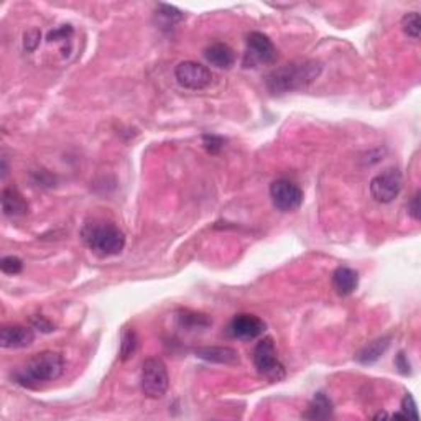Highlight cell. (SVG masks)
I'll list each match as a JSON object with an SVG mask.
<instances>
[{
	"label": "cell",
	"mask_w": 421,
	"mask_h": 421,
	"mask_svg": "<svg viewBox=\"0 0 421 421\" xmlns=\"http://www.w3.org/2000/svg\"><path fill=\"white\" fill-rule=\"evenodd\" d=\"M323 64L316 59L292 61L267 74V89L275 96L304 89L319 78Z\"/></svg>",
	"instance_id": "6da1fadb"
},
{
	"label": "cell",
	"mask_w": 421,
	"mask_h": 421,
	"mask_svg": "<svg viewBox=\"0 0 421 421\" xmlns=\"http://www.w3.org/2000/svg\"><path fill=\"white\" fill-rule=\"evenodd\" d=\"M64 372V359L61 354L43 351L30 357L23 367L15 372V380L23 387H35L38 383L53 382Z\"/></svg>",
	"instance_id": "7a4b0ae2"
},
{
	"label": "cell",
	"mask_w": 421,
	"mask_h": 421,
	"mask_svg": "<svg viewBox=\"0 0 421 421\" xmlns=\"http://www.w3.org/2000/svg\"><path fill=\"white\" fill-rule=\"evenodd\" d=\"M86 247L98 257L119 255L125 247V236L113 222H88L81 231Z\"/></svg>",
	"instance_id": "3957f363"
},
{
	"label": "cell",
	"mask_w": 421,
	"mask_h": 421,
	"mask_svg": "<svg viewBox=\"0 0 421 421\" xmlns=\"http://www.w3.org/2000/svg\"><path fill=\"white\" fill-rule=\"evenodd\" d=\"M170 377L165 362L158 357H149L142 364L140 388L149 398H161L168 392Z\"/></svg>",
	"instance_id": "277c9868"
},
{
	"label": "cell",
	"mask_w": 421,
	"mask_h": 421,
	"mask_svg": "<svg viewBox=\"0 0 421 421\" xmlns=\"http://www.w3.org/2000/svg\"><path fill=\"white\" fill-rule=\"evenodd\" d=\"M253 365L257 372L270 382H280L287 375L285 365L277 357V347L272 338H263L253 349Z\"/></svg>",
	"instance_id": "5b68a950"
},
{
	"label": "cell",
	"mask_w": 421,
	"mask_h": 421,
	"mask_svg": "<svg viewBox=\"0 0 421 421\" xmlns=\"http://www.w3.org/2000/svg\"><path fill=\"white\" fill-rule=\"evenodd\" d=\"M277 61V48L267 35L252 32L247 37V50L243 57L246 68H255L257 64H272Z\"/></svg>",
	"instance_id": "8992f818"
},
{
	"label": "cell",
	"mask_w": 421,
	"mask_h": 421,
	"mask_svg": "<svg viewBox=\"0 0 421 421\" xmlns=\"http://www.w3.org/2000/svg\"><path fill=\"white\" fill-rule=\"evenodd\" d=\"M270 197L273 206L282 212H292L300 209L303 204L301 188L287 178L275 180L270 186Z\"/></svg>",
	"instance_id": "52a82bcc"
},
{
	"label": "cell",
	"mask_w": 421,
	"mask_h": 421,
	"mask_svg": "<svg viewBox=\"0 0 421 421\" xmlns=\"http://www.w3.org/2000/svg\"><path fill=\"white\" fill-rule=\"evenodd\" d=\"M402 186V173L397 168H388L370 181V195L380 204H388L400 195Z\"/></svg>",
	"instance_id": "ba28073f"
},
{
	"label": "cell",
	"mask_w": 421,
	"mask_h": 421,
	"mask_svg": "<svg viewBox=\"0 0 421 421\" xmlns=\"http://www.w3.org/2000/svg\"><path fill=\"white\" fill-rule=\"evenodd\" d=\"M175 78L185 89L201 91L211 84L212 74L207 66L196 61H181L175 68Z\"/></svg>",
	"instance_id": "9c48e42d"
},
{
	"label": "cell",
	"mask_w": 421,
	"mask_h": 421,
	"mask_svg": "<svg viewBox=\"0 0 421 421\" xmlns=\"http://www.w3.org/2000/svg\"><path fill=\"white\" fill-rule=\"evenodd\" d=\"M267 324L262 321L260 318L255 316V314H236L234 318L231 319V323L227 324V336L234 339H243V341H248V339H257L260 338L263 333H265Z\"/></svg>",
	"instance_id": "30bf717a"
},
{
	"label": "cell",
	"mask_w": 421,
	"mask_h": 421,
	"mask_svg": "<svg viewBox=\"0 0 421 421\" xmlns=\"http://www.w3.org/2000/svg\"><path fill=\"white\" fill-rule=\"evenodd\" d=\"M33 341V329L22 324H10L0 331V346L4 349H23L32 346Z\"/></svg>",
	"instance_id": "8fae6325"
},
{
	"label": "cell",
	"mask_w": 421,
	"mask_h": 421,
	"mask_svg": "<svg viewBox=\"0 0 421 421\" xmlns=\"http://www.w3.org/2000/svg\"><path fill=\"white\" fill-rule=\"evenodd\" d=\"M196 357L202 359L206 362L212 364H222V365H239L241 357L239 352L236 349L227 347V346H206V347H197Z\"/></svg>",
	"instance_id": "7c38bea8"
},
{
	"label": "cell",
	"mask_w": 421,
	"mask_h": 421,
	"mask_svg": "<svg viewBox=\"0 0 421 421\" xmlns=\"http://www.w3.org/2000/svg\"><path fill=\"white\" fill-rule=\"evenodd\" d=\"M2 211L7 217H22L28 214V202L17 188L10 186L2 191Z\"/></svg>",
	"instance_id": "4fadbf2b"
},
{
	"label": "cell",
	"mask_w": 421,
	"mask_h": 421,
	"mask_svg": "<svg viewBox=\"0 0 421 421\" xmlns=\"http://www.w3.org/2000/svg\"><path fill=\"white\" fill-rule=\"evenodd\" d=\"M204 58L209 64L216 66L219 69H231L236 61L234 50L226 43H212L204 50Z\"/></svg>",
	"instance_id": "5bb4252c"
},
{
	"label": "cell",
	"mask_w": 421,
	"mask_h": 421,
	"mask_svg": "<svg viewBox=\"0 0 421 421\" xmlns=\"http://www.w3.org/2000/svg\"><path fill=\"white\" fill-rule=\"evenodd\" d=\"M333 287L338 292V295L349 296L357 290L359 275L356 270L349 267H339L333 273Z\"/></svg>",
	"instance_id": "9a60e30c"
},
{
	"label": "cell",
	"mask_w": 421,
	"mask_h": 421,
	"mask_svg": "<svg viewBox=\"0 0 421 421\" xmlns=\"http://www.w3.org/2000/svg\"><path fill=\"white\" fill-rule=\"evenodd\" d=\"M390 342H392V336H382L377 338L375 341L369 342L367 346L362 347L361 351L357 352L356 361L362 365H370L375 364L380 357L387 352V349L390 347Z\"/></svg>",
	"instance_id": "2e32d148"
},
{
	"label": "cell",
	"mask_w": 421,
	"mask_h": 421,
	"mask_svg": "<svg viewBox=\"0 0 421 421\" xmlns=\"http://www.w3.org/2000/svg\"><path fill=\"white\" fill-rule=\"evenodd\" d=\"M333 402L326 393L319 392L309 402L306 412L303 413V418L306 420H328L333 417Z\"/></svg>",
	"instance_id": "e0dca14e"
},
{
	"label": "cell",
	"mask_w": 421,
	"mask_h": 421,
	"mask_svg": "<svg viewBox=\"0 0 421 421\" xmlns=\"http://www.w3.org/2000/svg\"><path fill=\"white\" fill-rule=\"evenodd\" d=\"M176 321H178V326L186 331H200V329H206L212 324L206 314L190 311V309H181L176 316Z\"/></svg>",
	"instance_id": "ac0fdd59"
},
{
	"label": "cell",
	"mask_w": 421,
	"mask_h": 421,
	"mask_svg": "<svg viewBox=\"0 0 421 421\" xmlns=\"http://www.w3.org/2000/svg\"><path fill=\"white\" fill-rule=\"evenodd\" d=\"M137 347H139V339H137V334L134 329H127V331L122 333V339H120L122 361H129V359L135 354Z\"/></svg>",
	"instance_id": "d6986e66"
},
{
	"label": "cell",
	"mask_w": 421,
	"mask_h": 421,
	"mask_svg": "<svg viewBox=\"0 0 421 421\" xmlns=\"http://www.w3.org/2000/svg\"><path fill=\"white\" fill-rule=\"evenodd\" d=\"M402 30L403 33L410 37L412 40L420 38V30H421V20L418 12H410L405 13L402 18Z\"/></svg>",
	"instance_id": "ffe728a7"
},
{
	"label": "cell",
	"mask_w": 421,
	"mask_h": 421,
	"mask_svg": "<svg viewBox=\"0 0 421 421\" xmlns=\"http://www.w3.org/2000/svg\"><path fill=\"white\" fill-rule=\"evenodd\" d=\"M158 17L163 20L166 27H173V25L180 23L181 20H185V13L180 8L173 7V5L160 4L158 5Z\"/></svg>",
	"instance_id": "44dd1931"
},
{
	"label": "cell",
	"mask_w": 421,
	"mask_h": 421,
	"mask_svg": "<svg viewBox=\"0 0 421 421\" xmlns=\"http://www.w3.org/2000/svg\"><path fill=\"white\" fill-rule=\"evenodd\" d=\"M395 418H405V420H418V408L417 403H415V398L412 393H405L402 400V405H400V413L393 415Z\"/></svg>",
	"instance_id": "7402d4cb"
},
{
	"label": "cell",
	"mask_w": 421,
	"mask_h": 421,
	"mask_svg": "<svg viewBox=\"0 0 421 421\" xmlns=\"http://www.w3.org/2000/svg\"><path fill=\"white\" fill-rule=\"evenodd\" d=\"M0 268L5 275H18L23 270V262L15 255H7L0 260Z\"/></svg>",
	"instance_id": "603a6c76"
},
{
	"label": "cell",
	"mask_w": 421,
	"mask_h": 421,
	"mask_svg": "<svg viewBox=\"0 0 421 421\" xmlns=\"http://www.w3.org/2000/svg\"><path fill=\"white\" fill-rule=\"evenodd\" d=\"M74 30L71 25H61V27L54 28L53 32L48 33V43H58V42H66V40H71L73 37Z\"/></svg>",
	"instance_id": "cb8c5ba5"
},
{
	"label": "cell",
	"mask_w": 421,
	"mask_h": 421,
	"mask_svg": "<svg viewBox=\"0 0 421 421\" xmlns=\"http://www.w3.org/2000/svg\"><path fill=\"white\" fill-rule=\"evenodd\" d=\"M226 140L219 135H212V134H206L202 135V145L204 149L209 151V154H219V151L224 149Z\"/></svg>",
	"instance_id": "d4e9b609"
},
{
	"label": "cell",
	"mask_w": 421,
	"mask_h": 421,
	"mask_svg": "<svg viewBox=\"0 0 421 421\" xmlns=\"http://www.w3.org/2000/svg\"><path fill=\"white\" fill-rule=\"evenodd\" d=\"M40 38H42V33H40V30H37V28L28 30V32L23 35L25 52H28V53L35 52V50H37V47L40 45Z\"/></svg>",
	"instance_id": "484cf974"
},
{
	"label": "cell",
	"mask_w": 421,
	"mask_h": 421,
	"mask_svg": "<svg viewBox=\"0 0 421 421\" xmlns=\"http://www.w3.org/2000/svg\"><path fill=\"white\" fill-rule=\"evenodd\" d=\"M32 326H33V329H37V331H40V333L54 331V324L50 321V319L42 316V314H40V316L32 318Z\"/></svg>",
	"instance_id": "4316f807"
},
{
	"label": "cell",
	"mask_w": 421,
	"mask_h": 421,
	"mask_svg": "<svg viewBox=\"0 0 421 421\" xmlns=\"http://www.w3.org/2000/svg\"><path fill=\"white\" fill-rule=\"evenodd\" d=\"M407 209H408V214L412 216V219L420 221V216H421V207H420V191L415 192L412 200H410L408 206H407Z\"/></svg>",
	"instance_id": "83f0119b"
},
{
	"label": "cell",
	"mask_w": 421,
	"mask_h": 421,
	"mask_svg": "<svg viewBox=\"0 0 421 421\" xmlns=\"http://www.w3.org/2000/svg\"><path fill=\"white\" fill-rule=\"evenodd\" d=\"M395 365H397L398 372L403 374V375H410L412 374V364H410L408 357L405 356V352H400L397 359H395Z\"/></svg>",
	"instance_id": "f1b7e54d"
},
{
	"label": "cell",
	"mask_w": 421,
	"mask_h": 421,
	"mask_svg": "<svg viewBox=\"0 0 421 421\" xmlns=\"http://www.w3.org/2000/svg\"><path fill=\"white\" fill-rule=\"evenodd\" d=\"M7 173H8V168H7V160H2V178L5 180L7 178Z\"/></svg>",
	"instance_id": "f546056e"
},
{
	"label": "cell",
	"mask_w": 421,
	"mask_h": 421,
	"mask_svg": "<svg viewBox=\"0 0 421 421\" xmlns=\"http://www.w3.org/2000/svg\"><path fill=\"white\" fill-rule=\"evenodd\" d=\"M387 417V413H379V415H375V418H385Z\"/></svg>",
	"instance_id": "4dcf8cb0"
}]
</instances>
